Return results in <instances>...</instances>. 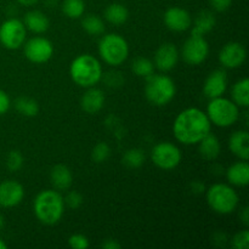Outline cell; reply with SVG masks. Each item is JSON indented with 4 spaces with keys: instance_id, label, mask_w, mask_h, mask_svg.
Masks as SVG:
<instances>
[{
    "instance_id": "obj_11",
    "label": "cell",
    "mask_w": 249,
    "mask_h": 249,
    "mask_svg": "<svg viewBox=\"0 0 249 249\" xmlns=\"http://www.w3.org/2000/svg\"><path fill=\"white\" fill-rule=\"evenodd\" d=\"M208 55L209 45L204 36H191L182 45L181 56L187 65H201L207 60Z\"/></svg>"
},
{
    "instance_id": "obj_10",
    "label": "cell",
    "mask_w": 249,
    "mask_h": 249,
    "mask_svg": "<svg viewBox=\"0 0 249 249\" xmlns=\"http://www.w3.org/2000/svg\"><path fill=\"white\" fill-rule=\"evenodd\" d=\"M24 56L31 62L40 65L45 63L53 57V45L49 39L44 36H34L23 44Z\"/></svg>"
},
{
    "instance_id": "obj_21",
    "label": "cell",
    "mask_w": 249,
    "mask_h": 249,
    "mask_svg": "<svg viewBox=\"0 0 249 249\" xmlns=\"http://www.w3.org/2000/svg\"><path fill=\"white\" fill-rule=\"evenodd\" d=\"M51 185L57 191L68 190L73 184V174L70 168L65 164H57L53 167L50 172Z\"/></svg>"
},
{
    "instance_id": "obj_19",
    "label": "cell",
    "mask_w": 249,
    "mask_h": 249,
    "mask_svg": "<svg viewBox=\"0 0 249 249\" xmlns=\"http://www.w3.org/2000/svg\"><path fill=\"white\" fill-rule=\"evenodd\" d=\"M226 179L233 186H247L249 184V164L247 160L233 163L226 170Z\"/></svg>"
},
{
    "instance_id": "obj_41",
    "label": "cell",
    "mask_w": 249,
    "mask_h": 249,
    "mask_svg": "<svg viewBox=\"0 0 249 249\" xmlns=\"http://www.w3.org/2000/svg\"><path fill=\"white\" fill-rule=\"evenodd\" d=\"M191 189H192V191L195 192V194H202L203 191H206V189H204V185L201 184L199 181L192 182Z\"/></svg>"
},
{
    "instance_id": "obj_17",
    "label": "cell",
    "mask_w": 249,
    "mask_h": 249,
    "mask_svg": "<svg viewBox=\"0 0 249 249\" xmlns=\"http://www.w3.org/2000/svg\"><path fill=\"white\" fill-rule=\"evenodd\" d=\"M87 91L80 97V107L84 112L89 114H96L104 108L105 97L104 91L99 88L90 87L87 88Z\"/></svg>"
},
{
    "instance_id": "obj_18",
    "label": "cell",
    "mask_w": 249,
    "mask_h": 249,
    "mask_svg": "<svg viewBox=\"0 0 249 249\" xmlns=\"http://www.w3.org/2000/svg\"><path fill=\"white\" fill-rule=\"evenodd\" d=\"M229 148L231 152L242 160L249 158V134L247 130H237L229 139Z\"/></svg>"
},
{
    "instance_id": "obj_27",
    "label": "cell",
    "mask_w": 249,
    "mask_h": 249,
    "mask_svg": "<svg viewBox=\"0 0 249 249\" xmlns=\"http://www.w3.org/2000/svg\"><path fill=\"white\" fill-rule=\"evenodd\" d=\"M82 27L90 36H101L106 31L104 19L97 15H87L82 19Z\"/></svg>"
},
{
    "instance_id": "obj_15",
    "label": "cell",
    "mask_w": 249,
    "mask_h": 249,
    "mask_svg": "<svg viewBox=\"0 0 249 249\" xmlns=\"http://www.w3.org/2000/svg\"><path fill=\"white\" fill-rule=\"evenodd\" d=\"M24 197V189L15 180H5L0 182V207L14 208L18 206Z\"/></svg>"
},
{
    "instance_id": "obj_31",
    "label": "cell",
    "mask_w": 249,
    "mask_h": 249,
    "mask_svg": "<svg viewBox=\"0 0 249 249\" xmlns=\"http://www.w3.org/2000/svg\"><path fill=\"white\" fill-rule=\"evenodd\" d=\"M111 156V148L106 142H99L91 151V160L95 163H104Z\"/></svg>"
},
{
    "instance_id": "obj_23",
    "label": "cell",
    "mask_w": 249,
    "mask_h": 249,
    "mask_svg": "<svg viewBox=\"0 0 249 249\" xmlns=\"http://www.w3.org/2000/svg\"><path fill=\"white\" fill-rule=\"evenodd\" d=\"M216 19L213 12L209 11V10H203V11L198 12V15L195 18L194 27L191 29V36H204L207 33L213 31Z\"/></svg>"
},
{
    "instance_id": "obj_36",
    "label": "cell",
    "mask_w": 249,
    "mask_h": 249,
    "mask_svg": "<svg viewBox=\"0 0 249 249\" xmlns=\"http://www.w3.org/2000/svg\"><path fill=\"white\" fill-rule=\"evenodd\" d=\"M102 79L106 82V84L108 85V87H112V88L121 87L124 82V78L122 77V74L119 72L106 73V75H102Z\"/></svg>"
},
{
    "instance_id": "obj_20",
    "label": "cell",
    "mask_w": 249,
    "mask_h": 249,
    "mask_svg": "<svg viewBox=\"0 0 249 249\" xmlns=\"http://www.w3.org/2000/svg\"><path fill=\"white\" fill-rule=\"evenodd\" d=\"M23 24L26 29L31 31L32 33L41 34L48 31L50 27V21L44 12L39 10H32L24 15Z\"/></svg>"
},
{
    "instance_id": "obj_42",
    "label": "cell",
    "mask_w": 249,
    "mask_h": 249,
    "mask_svg": "<svg viewBox=\"0 0 249 249\" xmlns=\"http://www.w3.org/2000/svg\"><path fill=\"white\" fill-rule=\"evenodd\" d=\"M16 1L18 2L19 5H22V6H33V5H36L39 0H16Z\"/></svg>"
},
{
    "instance_id": "obj_26",
    "label": "cell",
    "mask_w": 249,
    "mask_h": 249,
    "mask_svg": "<svg viewBox=\"0 0 249 249\" xmlns=\"http://www.w3.org/2000/svg\"><path fill=\"white\" fill-rule=\"evenodd\" d=\"M15 108L24 117H36L39 113V104L32 97L21 96L15 101Z\"/></svg>"
},
{
    "instance_id": "obj_7",
    "label": "cell",
    "mask_w": 249,
    "mask_h": 249,
    "mask_svg": "<svg viewBox=\"0 0 249 249\" xmlns=\"http://www.w3.org/2000/svg\"><path fill=\"white\" fill-rule=\"evenodd\" d=\"M206 113L212 124L220 128H229L240 118V107L232 100L220 96L209 101Z\"/></svg>"
},
{
    "instance_id": "obj_13",
    "label": "cell",
    "mask_w": 249,
    "mask_h": 249,
    "mask_svg": "<svg viewBox=\"0 0 249 249\" xmlns=\"http://www.w3.org/2000/svg\"><path fill=\"white\" fill-rule=\"evenodd\" d=\"M180 53L173 43H164L156 50L153 65L162 72H169L179 62Z\"/></svg>"
},
{
    "instance_id": "obj_5",
    "label": "cell",
    "mask_w": 249,
    "mask_h": 249,
    "mask_svg": "<svg viewBox=\"0 0 249 249\" xmlns=\"http://www.w3.org/2000/svg\"><path fill=\"white\" fill-rule=\"evenodd\" d=\"M206 199L212 211L226 215L236 211L238 207L237 192L228 184H214L206 191Z\"/></svg>"
},
{
    "instance_id": "obj_3",
    "label": "cell",
    "mask_w": 249,
    "mask_h": 249,
    "mask_svg": "<svg viewBox=\"0 0 249 249\" xmlns=\"http://www.w3.org/2000/svg\"><path fill=\"white\" fill-rule=\"evenodd\" d=\"M70 75L73 82L82 88L95 87L102 79V66L95 56L82 53L71 62Z\"/></svg>"
},
{
    "instance_id": "obj_2",
    "label": "cell",
    "mask_w": 249,
    "mask_h": 249,
    "mask_svg": "<svg viewBox=\"0 0 249 249\" xmlns=\"http://www.w3.org/2000/svg\"><path fill=\"white\" fill-rule=\"evenodd\" d=\"M36 218L44 225H55L65 213V201L56 190H44L36 196L33 202Z\"/></svg>"
},
{
    "instance_id": "obj_40",
    "label": "cell",
    "mask_w": 249,
    "mask_h": 249,
    "mask_svg": "<svg viewBox=\"0 0 249 249\" xmlns=\"http://www.w3.org/2000/svg\"><path fill=\"white\" fill-rule=\"evenodd\" d=\"M240 219L242 220V223L245 224L246 226L249 225V208H248V207H245V208L241 211Z\"/></svg>"
},
{
    "instance_id": "obj_25",
    "label": "cell",
    "mask_w": 249,
    "mask_h": 249,
    "mask_svg": "<svg viewBox=\"0 0 249 249\" xmlns=\"http://www.w3.org/2000/svg\"><path fill=\"white\" fill-rule=\"evenodd\" d=\"M231 97L232 101L238 107H248L249 106V80L248 78L238 80L236 84H233L231 89Z\"/></svg>"
},
{
    "instance_id": "obj_8",
    "label": "cell",
    "mask_w": 249,
    "mask_h": 249,
    "mask_svg": "<svg viewBox=\"0 0 249 249\" xmlns=\"http://www.w3.org/2000/svg\"><path fill=\"white\" fill-rule=\"evenodd\" d=\"M151 158L156 167L163 170L175 169L182 160L180 148L169 141H162L155 145L151 152Z\"/></svg>"
},
{
    "instance_id": "obj_37",
    "label": "cell",
    "mask_w": 249,
    "mask_h": 249,
    "mask_svg": "<svg viewBox=\"0 0 249 249\" xmlns=\"http://www.w3.org/2000/svg\"><path fill=\"white\" fill-rule=\"evenodd\" d=\"M209 2H211V6L213 7L215 11L224 12L231 6L232 0H209Z\"/></svg>"
},
{
    "instance_id": "obj_30",
    "label": "cell",
    "mask_w": 249,
    "mask_h": 249,
    "mask_svg": "<svg viewBox=\"0 0 249 249\" xmlns=\"http://www.w3.org/2000/svg\"><path fill=\"white\" fill-rule=\"evenodd\" d=\"M155 65L147 57H136L131 63V71L135 75L142 78H147L155 72Z\"/></svg>"
},
{
    "instance_id": "obj_44",
    "label": "cell",
    "mask_w": 249,
    "mask_h": 249,
    "mask_svg": "<svg viewBox=\"0 0 249 249\" xmlns=\"http://www.w3.org/2000/svg\"><path fill=\"white\" fill-rule=\"evenodd\" d=\"M6 248H7V245L1 240V238H0V249H6Z\"/></svg>"
},
{
    "instance_id": "obj_35",
    "label": "cell",
    "mask_w": 249,
    "mask_h": 249,
    "mask_svg": "<svg viewBox=\"0 0 249 249\" xmlns=\"http://www.w3.org/2000/svg\"><path fill=\"white\" fill-rule=\"evenodd\" d=\"M232 247L235 249L249 248V231L248 230H242L233 236Z\"/></svg>"
},
{
    "instance_id": "obj_39",
    "label": "cell",
    "mask_w": 249,
    "mask_h": 249,
    "mask_svg": "<svg viewBox=\"0 0 249 249\" xmlns=\"http://www.w3.org/2000/svg\"><path fill=\"white\" fill-rule=\"evenodd\" d=\"M101 247L105 249H119L121 248V243L117 242L113 238H107L105 242H102Z\"/></svg>"
},
{
    "instance_id": "obj_14",
    "label": "cell",
    "mask_w": 249,
    "mask_h": 249,
    "mask_svg": "<svg viewBox=\"0 0 249 249\" xmlns=\"http://www.w3.org/2000/svg\"><path fill=\"white\" fill-rule=\"evenodd\" d=\"M165 27L172 32H185L191 28L192 18L187 10L182 7H169L163 16Z\"/></svg>"
},
{
    "instance_id": "obj_1",
    "label": "cell",
    "mask_w": 249,
    "mask_h": 249,
    "mask_svg": "<svg viewBox=\"0 0 249 249\" xmlns=\"http://www.w3.org/2000/svg\"><path fill=\"white\" fill-rule=\"evenodd\" d=\"M212 123L206 112L190 107L180 112L173 123L175 139L182 145H197L211 133Z\"/></svg>"
},
{
    "instance_id": "obj_33",
    "label": "cell",
    "mask_w": 249,
    "mask_h": 249,
    "mask_svg": "<svg viewBox=\"0 0 249 249\" xmlns=\"http://www.w3.org/2000/svg\"><path fill=\"white\" fill-rule=\"evenodd\" d=\"M68 246L73 249H87L89 248L90 243L87 236L82 233H74L68 238Z\"/></svg>"
},
{
    "instance_id": "obj_16",
    "label": "cell",
    "mask_w": 249,
    "mask_h": 249,
    "mask_svg": "<svg viewBox=\"0 0 249 249\" xmlns=\"http://www.w3.org/2000/svg\"><path fill=\"white\" fill-rule=\"evenodd\" d=\"M228 89V73L224 70H215L207 77L203 84V94L207 99L212 100L220 97Z\"/></svg>"
},
{
    "instance_id": "obj_22",
    "label": "cell",
    "mask_w": 249,
    "mask_h": 249,
    "mask_svg": "<svg viewBox=\"0 0 249 249\" xmlns=\"http://www.w3.org/2000/svg\"><path fill=\"white\" fill-rule=\"evenodd\" d=\"M198 152L202 158L207 160H214L219 157L221 151V145L219 139L214 134L209 133L204 136L198 143Z\"/></svg>"
},
{
    "instance_id": "obj_43",
    "label": "cell",
    "mask_w": 249,
    "mask_h": 249,
    "mask_svg": "<svg viewBox=\"0 0 249 249\" xmlns=\"http://www.w3.org/2000/svg\"><path fill=\"white\" fill-rule=\"evenodd\" d=\"M4 224H5V220H4V216L0 214V230H1L2 228H4Z\"/></svg>"
},
{
    "instance_id": "obj_6",
    "label": "cell",
    "mask_w": 249,
    "mask_h": 249,
    "mask_svg": "<svg viewBox=\"0 0 249 249\" xmlns=\"http://www.w3.org/2000/svg\"><path fill=\"white\" fill-rule=\"evenodd\" d=\"M100 57L112 67L123 65L129 56L128 41L117 33H109L99 41Z\"/></svg>"
},
{
    "instance_id": "obj_38",
    "label": "cell",
    "mask_w": 249,
    "mask_h": 249,
    "mask_svg": "<svg viewBox=\"0 0 249 249\" xmlns=\"http://www.w3.org/2000/svg\"><path fill=\"white\" fill-rule=\"evenodd\" d=\"M10 106H11V100H10L9 95L4 90L0 89V116L6 113Z\"/></svg>"
},
{
    "instance_id": "obj_12",
    "label": "cell",
    "mask_w": 249,
    "mask_h": 249,
    "mask_svg": "<svg viewBox=\"0 0 249 249\" xmlns=\"http://www.w3.org/2000/svg\"><path fill=\"white\" fill-rule=\"evenodd\" d=\"M247 57L246 48L238 41H230L225 44L219 53V61L223 67L229 70H235L241 67Z\"/></svg>"
},
{
    "instance_id": "obj_24",
    "label": "cell",
    "mask_w": 249,
    "mask_h": 249,
    "mask_svg": "<svg viewBox=\"0 0 249 249\" xmlns=\"http://www.w3.org/2000/svg\"><path fill=\"white\" fill-rule=\"evenodd\" d=\"M104 16L108 23L113 24V26H121V24H124L128 21L129 11L123 4L113 2V4H109L105 9Z\"/></svg>"
},
{
    "instance_id": "obj_28",
    "label": "cell",
    "mask_w": 249,
    "mask_h": 249,
    "mask_svg": "<svg viewBox=\"0 0 249 249\" xmlns=\"http://www.w3.org/2000/svg\"><path fill=\"white\" fill-rule=\"evenodd\" d=\"M122 163L130 169H138L145 163V153L140 148H130L124 152Z\"/></svg>"
},
{
    "instance_id": "obj_4",
    "label": "cell",
    "mask_w": 249,
    "mask_h": 249,
    "mask_svg": "<svg viewBox=\"0 0 249 249\" xmlns=\"http://www.w3.org/2000/svg\"><path fill=\"white\" fill-rule=\"evenodd\" d=\"M177 94L174 80L165 74H155L146 78L145 96L155 106H165Z\"/></svg>"
},
{
    "instance_id": "obj_9",
    "label": "cell",
    "mask_w": 249,
    "mask_h": 249,
    "mask_svg": "<svg viewBox=\"0 0 249 249\" xmlns=\"http://www.w3.org/2000/svg\"><path fill=\"white\" fill-rule=\"evenodd\" d=\"M26 36V27L18 18H9L0 26V43L9 50H16L23 46Z\"/></svg>"
},
{
    "instance_id": "obj_29",
    "label": "cell",
    "mask_w": 249,
    "mask_h": 249,
    "mask_svg": "<svg viewBox=\"0 0 249 249\" xmlns=\"http://www.w3.org/2000/svg\"><path fill=\"white\" fill-rule=\"evenodd\" d=\"M62 12L68 18H80L85 12V1L84 0H63Z\"/></svg>"
},
{
    "instance_id": "obj_34",
    "label": "cell",
    "mask_w": 249,
    "mask_h": 249,
    "mask_svg": "<svg viewBox=\"0 0 249 249\" xmlns=\"http://www.w3.org/2000/svg\"><path fill=\"white\" fill-rule=\"evenodd\" d=\"M63 201H65L66 206L70 207L71 209H78L82 207L84 198H83V196L80 192L71 191V192H68L67 196L63 198Z\"/></svg>"
},
{
    "instance_id": "obj_32",
    "label": "cell",
    "mask_w": 249,
    "mask_h": 249,
    "mask_svg": "<svg viewBox=\"0 0 249 249\" xmlns=\"http://www.w3.org/2000/svg\"><path fill=\"white\" fill-rule=\"evenodd\" d=\"M24 158L22 153L17 150H12L7 153L6 167L10 172H18L23 167Z\"/></svg>"
}]
</instances>
